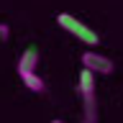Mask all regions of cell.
Segmentation results:
<instances>
[{
  "label": "cell",
  "instance_id": "1",
  "mask_svg": "<svg viewBox=\"0 0 123 123\" xmlns=\"http://www.w3.org/2000/svg\"><path fill=\"white\" fill-rule=\"evenodd\" d=\"M77 90H80V98H82L85 105V123H95L98 121V98H95V74L82 69L80 72V80H77Z\"/></svg>",
  "mask_w": 123,
  "mask_h": 123
},
{
  "label": "cell",
  "instance_id": "2",
  "mask_svg": "<svg viewBox=\"0 0 123 123\" xmlns=\"http://www.w3.org/2000/svg\"><path fill=\"white\" fill-rule=\"evenodd\" d=\"M56 23H59L64 31H69L74 38H80L82 44H87V46H98L100 44V36H98V33H95L90 26H85L82 21H77L72 13H56Z\"/></svg>",
  "mask_w": 123,
  "mask_h": 123
},
{
  "label": "cell",
  "instance_id": "3",
  "mask_svg": "<svg viewBox=\"0 0 123 123\" xmlns=\"http://www.w3.org/2000/svg\"><path fill=\"white\" fill-rule=\"evenodd\" d=\"M80 62H82V69H87L92 74H110L113 72V62L100 51H85Z\"/></svg>",
  "mask_w": 123,
  "mask_h": 123
},
{
  "label": "cell",
  "instance_id": "4",
  "mask_svg": "<svg viewBox=\"0 0 123 123\" xmlns=\"http://www.w3.org/2000/svg\"><path fill=\"white\" fill-rule=\"evenodd\" d=\"M15 69H18V74H28V72H36L38 69V49L36 46H28V49L18 56Z\"/></svg>",
  "mask_w": 123,
  "mask_h": 123
},
{
  "label": "cell",
  "instance_id": "5",
  "mask_svg": "<svg viewBox=\"0 0 123 123\" xmlns=\"http://www.w3.org/2000/svg\"><path fill=\"white\" fill-rule=\"evenodd\" d=\"M21 80H23V85H26L28 90H33V92H44V90H46V82H44V80H41V77L36 74V72L21 74Z\"/></svg>",
  "mask_w": 123,
  "mask_h": 123
},
{
  "label": "cell",
  "instance_id": "6",
  "mask_svg": "<svg viewBox=\"0 0 123 123\" xmlns=\"http://www.w3.org/2000/svg\"><path fill=\"white\" fill-rule=\"evenodd\" d=\"M10 38V28H8V23H0V41H8Z\"/></svg>",
  "mask_w": 123,
  "mask_h": 123
},
{
  "label": "cell",
  "instance_id": "7",
  "mask_svg": "<svg viewBox=\"0 0 123 123\" xmlns=\"http://www.w3.org/2000/svg\"><path fill=\"white\" fill-rule=\"evenodd\" d=\"M51 123H64V121H51Z\"/></svg>",
  "mask_w": 123,
  "mask_h": 123
}]
</instances>
